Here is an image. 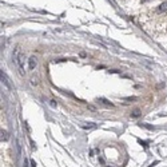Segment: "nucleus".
<instances>
[{
  "mask_svg": "<svg viewBox=\"0 0 167 167\" xmlns=\"http://www.w3.org/2000/svg\"><path fill=\"white\" fill-rule=\"evenodd\" d=\"M14 63L16 64V67H18L20 75H24L25 74V71H24V55L20 52L19 48H16L14 51Z\"/></svg>",
  "mask_w": 167,
  "mask_h": 167,
  "instance_id": "f257e3e1",
  "label": "nucleus"
},
{
  "mask_svg": "<svg viewBox=\"0 0 167 167\" xmlns=\"http://www.w3.org/2000/svg\"><path fill=\"white\" fill-rule=\"evenodd\" d=\"M38 67V58L36 56H31L30 59H28V68L31 71H34Z\"/></svg>",
  "mask_w": 167,
  "mask_h": 167,
  "instance_id": "f03ea898",
  "label": "nucleus"
},
{
  "mask_svg": "<svg viewBox=\"0 0 167 167\" xmlns=\"http://www.w3.org/2000/svg\"><path fill=\"white\" fill-rule=\"evenodd\" d=\"M0 76H1V82H3L5 86H7L8 88H11V86H10V83H8V79H7V76H5V74L1 71V74H0Z\"/></svg>",
  "mask_w": 167,
  "mask_h": 167,
  "instance_id": "7ed1b4c3",
  "label": "nucleus"
},
{
  "mask_svg": "<svg viewBox=\"0 0 167 167\" xmlns=\"http://www.w3.org/2000/svg\"><path fill=\"white\" fill-rule=\"evenodd\" d=\"M8 132L5 130H1V140H8Z\"/></svg>",
  "mask_w": 167,
  "mask_h": 167,
  "instance_id": "20e7f679",
  "label": "nucleus"
},
{
  "mask_svg": "<svg viewBox=\"0 0 167 167\" xmlns=\"http://www.w3.org/2000/svg\"><path fill=\"white\" fill-rule=\"evenodd\" d=\"M158 11H159V12H163V11H167V1L166 3H162L159 5V8H158Z\"/></svg>",
  "mask_w": 167,
  "mask_h": 167,
  "instance_id": "39448f33",
  "label": "nucleus"
},
{
  "mask_svg": "<svg viewBox=\"0 0 167 167\" xmlns=\"http://www.w3.org/2000/svg\"><path fill=\"white\" fill-rule=\"evenodd\" d=\"M139 115H140V111H139V110H134V111L131 112V116H132V118H138Z\"/></svg>",
  "mask_w": 167,
  "mask_h": 167,
  "instance_id": "423d86ee",
  "label": "nucleus"
},
{
  "mask_svg": "<svg viewBox=\"0 0 167 167\" xmlns=\"http://www.w3.org/2000/svg\"><path fill=\"white\" fill-rule=\"evenodd\" d=\"M84 129H88V127H95V124L94 123H88V126H83Z\"/></svg>",
  "mask_w": 167,
  "mask_h": 167,
  "instance_id": "0eeeda50",
  "label": "nucleus"
},
{
  "mask_svg": "<svg viewBox=\"0 0 167 167\" xmlns=\"http://www.w3.org/2000/svg\"><path fill=\"white\" fill-rule=\"evenodd\" d=\"M146 1H148V0H142V3H146Z\"/></svg>",
  "mask_w": 167,
  "mask_h": 167,
  "instance_id": "6e6552de",
  "label": "nucleus"
}]
</instances>
